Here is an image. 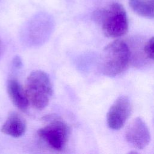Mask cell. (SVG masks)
I'll return each instance as SVG.
<instances>
[{
  "label": "cell",
  "mask_w": 154,
  "mask_h": 154,
  "mask_svg": "<svg viewBox=\"0 0 154 154\" xmlns=\"http://www.w3.org/2000/svg\"><path fill=\"white\" fill-rule=\"evenodd\" d=\"M125 138L129 144L137 149H143L149 144L150 140V131L141 118L134 119L128 126Z\"/></svg>",
  "instance_id": "cell-6"
},
{
  "label": "cell",
  "mask_w": 154,
  "mask_h": 154,
  "mask_svg": "<svg viewBox=\"0 0 154 154\" xmlns=\"http://www.w3.org/2000/svg\"><path fill=\"white\" fill-rule=\"evenodd\" d=\"M129 5L139 16L154 18V0H129Z\"/></svg>",
  "instance_id": "cell-9"
},
{
  "label": "cell",
  "mask_w": 154,
  "mask_h": 154,
  "mask_svg": "<svg viewBox=\"0 0 154 154\" xmlns=\"http://www.w3.org/2000/svg\"><path fill=\"white\" fill-rule=\"evenodd\" d=\"M38 136L55 150H62L69 139V128L58 117H52L45 126L37 131Z\"/></svg>",
  "instance_id": "cell-4"
},
{
  "label": "cell",
  "mask_w": 154,
  "mask_h": 154,
  "mask_svg": "<svg viewBox=\"0 0 154 154\" xmlns=\"http://www.w3.org/2000/svg\"><path fill=\"white\" fill-rule=\"evenodd\" d=\"M26 130V123L25 119L14 111L10 113L1 129L3 134L14 138L23 135Z\"/></svg>",
  "instance_id": "cell-7"
},
{
  "label": "cell",
  "mask_w": 154,
  "mask_h": 154,
  "mask_svg": "<svg viewBox=\"0 0 154 154\" xmlns=\"http://www.w3.org/2000/svg\"><path fill=\"white\" fill-rule=\"evenodd\" d=\"M131 59V51L126 42L117 39L103 49L99 60L101 72L109 77L116 76L128 67Z\"/></svg>",
  "instance_id": "cell-1"
},
{
  "label": "cell",
  "mask_w": 154,
  "mask_h": 154,
  "mask_svg": "<svg viewBox=\"0 0 154 154\" xmlns=\"http://www.w3.org/2000/svg\"><path fill=\"white\" fill-rule=\"evenodd\" d=\"M7 90L8 94L13 103L20 111L25 112L29 106V102L25 88L15 79H9L7 82Z\"/></svg>",
  "instance_id": "cell-8"
},
{
  "label": "cell",
  "mask_w": 154,
  "mask_h": 154,
  "mask_svg": "<svg viewBox=\"0 0 154 154\" xmlns=\"http://www.w3.org/2000/svg\"><path fill=\"white\" fill-rule=\"evenodd\" d=\"M132 105L128 97H118L110 106L107 114L106 122L109 128L114 130L121 129L130 117Z\"/></svg>",
  "instance_id": "cell-5"
},
{
  "label": "cell",
  "mask_w": 154,
  "mask_h": 154,
  "mask_svg": "<svg viewBox=\"0 0 154 154\" xmlns=\"http://www.w3.org/2000/svg\"><path fill=\"white\" fill-rule=\"evenodd\" d=\"M144 52L147 58L154 60V36L146 42L144 48Z\"/></svg>",
  "instance_id": "cell-10"
},
{
  "label": "cell",
  "mask_w": 154,
  "mask_h": 154,
  "mask_svg": "<svg viewBox=\"0 0 154 154\" xmlns=\"http://www.w3.org/2000/svg\"><path fill=\"white\" fill-rule=\"evenodd\" d=\"M1 41H0V51H1Z\"/></svg>",
  "instance_id": "cell-11"
},
{
  "label": "cell",
  "mask_w": 154,
  "mask_h": 154,
  "mask_svg": "<svg viewBox=\"0 0 154 154\" xmlns=\"http://www.w3.org/2000/svg\"><path fill=\"white\" fill-rule=\"evenodd\" d=\"M94 20L101 24L104 34L111 38H119L125 35L129 28L126 12L123 6L114 2L106 8L94 12Z\"/></svg>",
  "instance_id": "cell-2"
},
{
  "label": "cell",
  "mask_w": 154,
  "mask_h": 154,
  "mask_svg": "<svg viewBox=\"0 0 154 154\" xmlns=\"http://www.w3.org/2000/svg\"><path fill=\"white\" fill-rule=\"evenodd\" d=\"M25 90L29 104L37 109L48 105L53 90L49 75L42 70H34L27 77Z\"/></svg>",
  "instance_id": "cell-3"
}]
</instances>
